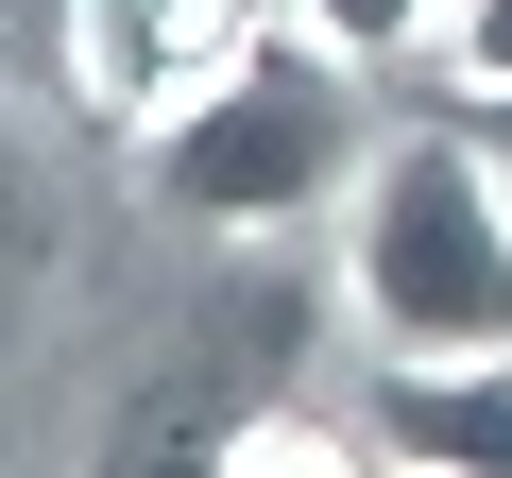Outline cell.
Listing matches in <instances>:
<instances>
[{"mask_svg":"<svg viewBox=\"0 0 512 478\" xmlns=\"http://www.w3.org/2000/svg\"><path fill=\"white\" fill-rule=\"evenodd\" d=\"M52 52H69V103H86L103 137H154V120H188L256 35H239V0H69Z\"/></svg>","mask_w":512,"mask_h":478,"instance_id":"3","label":"cell"},{"mask_svg":"<svg viewBox=\"0 0 512 478\" xmlns=\"http://www.w3.org/2000/svg\"><path fill=\"white\" fill-rule=\"evenodd\" d=\"M359 461H410V478H512V359H393V342H376Z\"/></svg>","mask_w":512,"mask_h":478,"instance_id":"4","label":"cell"},{"mask_svg":"<svg viewBox=\"0 0 512 478\" xmlns=\"http://www.w3.org/2000/svg\"><path fill=\"white\" fill-rule=\"evenodd\" d=\"M342 291L393 359H512V154L478 120H393L342 188Z\"/></svg>","mask_w":512,"mask_h":478,"instance_id":"1","label":"cell"},{"mask_svg":"<svg viewBox=\"0 0 512 478\" xmlns=\"http://www.w3.org/2000/svg\"><path fill=\"white\" fill-rule=\"evenodd\" d=\"M444 69L461 86H512V0H444Z\"/></svg>","mask_w":512,"mask_h":478,"instance_id":"6","label":"cell"},{"mask_svg":"<svg viewBox=\"0 0 512 478\" xmlns=\"http://www.w3.org/2000/svg\"><path fill=\"white\" fill-rule=\"evenodd\" d=\"M291 18H308L325 52H359V69H393V52H444V0H291Z\"/></svg>","mask_w":512,"mask_h":478,"instance_id":"5","label":"cell"},{"mask_svg":"<svg viewBox=\"0 0 512 478\" xmlns=\"http://www.w3.org/2000/svg\"><path fill=\"white\" fill-rule=\"evenodd\" d=\"M461 120H478V137H495V154H512V86H461Z\"/></svg>","mask_w":512,"mask_h":478,"instance_id":"7","label":"cell"},{"mask_svg":"<svg viewBox=\"0 0 512 478\" xmlns=\"http://www.w3.org/2000/svg\"><path fill=\"white\" fill-rule=\"evenodd\" d=\"M376 171V120H359V52H325L308 18L256 35L188 120H154V205L188 239H274L308 205H342Z\"/></svg>","mask_w":512,"mask_h":478,"instance_id":"2","label":"cell"}]
</instances>
